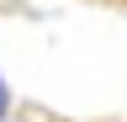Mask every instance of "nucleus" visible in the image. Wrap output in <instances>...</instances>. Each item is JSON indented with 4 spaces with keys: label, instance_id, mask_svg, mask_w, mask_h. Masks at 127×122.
Returning a JSON list of instances; mask_svg holds the SVG:
<instances>
[{
    "label": "nucleus",
    "instance_id": "f257e3e1",
    "mask_svg": "<svg viewBox=\"0 0 127 122\" xmlns=\"http://www.w3.org/2000/svg\"><path fill=\"white\" fill-rule=\"evenodd\" d=\"M5 106H11V101H5V80H0V122H5Z\"/></svg>",
    "mask_w": 127,
    "mask_h": 122
}]
</instances>
